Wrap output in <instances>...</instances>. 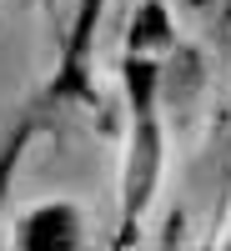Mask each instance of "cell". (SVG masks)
I'll return each instance as SVG.
<instances>
[{"mask_svg": "<svg viewBox=\"0 0 231 251\" xmlns=\"http://www.w3.org/2000/svg\"><path fill=\"white\" fill-rule=\"evenodd\" d=\"M20 251H80V221L71 206H40L30 211L26 231H20Z\"/></svg>", "mask_w": 231, "mask_h": 251, "instance_id": "1", "label": "cell"}, {"mask_svg": "<svg viewBox=\"0 0 231 251\" xmlns=\"http://www.w3.org/2000/svg\"><path fill=\"white\" fill-rule=\"evenodd\" d=\"M166 40H171L166 10L156 5V0H146L141 15H136V25H131V46H136V50H151V46H166Z\"/></svg>", "mask_w": 231, "mask_h": 251, "instance_id": "2", "label": "cell"}, {"mask_svg": "<svg viewBox=\"0 0 231 251\" xmlns=\"http://www.w3.org/2000/svg\"><path fill=\"white\" fill-rule=\"evenodd\" d=\"M96 10H101V0H80V20H76V50L86 46V35L96 25Z\"/></svg>", "mask_w": 231, "mask_h": 251, "instance_id": "3", "label": "cell"}, {"mask_svg": "<svg viewBox=\"0 0 231 251\" xmlns=\"http://www.w3.org/2000/svg\"><path fill=\"white\" fill-rule=\"evenodd\" d=\"M186 5H206V0H186Z\"/></svg>", "mask_w": 231, "mask_h": 251, "instance_id": "4", "label": "cell"}]
</instances>
